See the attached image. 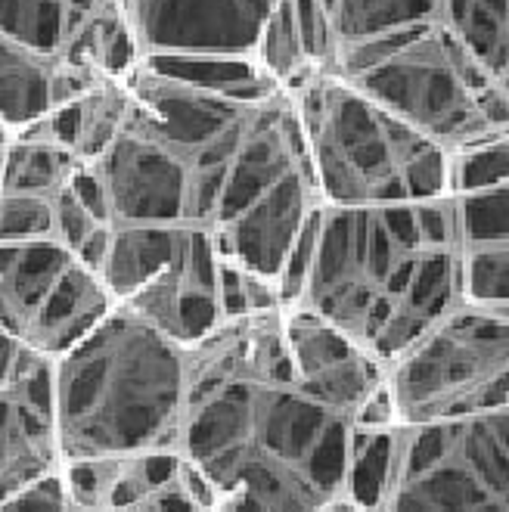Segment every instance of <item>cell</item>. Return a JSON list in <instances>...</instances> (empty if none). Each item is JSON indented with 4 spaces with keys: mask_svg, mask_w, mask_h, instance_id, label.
<instances>
[{
    "mask_svg": "<svg viewBox=\"0 0 509 512\" xmlns=\"http://www.w3.org/2000/svg\"><path fill=\"white\" fill-rule=\"evenodd\" d=\"M56 460L53 385L44 360L25 379L0 385V503L53 475Z\"/></svg>",
    "mask_w": 509,
    "mask_h": 512,
    "instance_id": "9c48e42d",
    "label": "cell"
},
{
    "mask_svg": "<svg viewBox=\"0 0 509 512\" xmlns=\"http://www.w3.org/2000/svg\"><path fill=\"white\" fill-rule=\"evenodd\" d=\"M333 16L339 50L432 25L441 0H323Z\"/></svg>",
    "mask_w": 509,
    "mask_h": 512,
    "instance_id": "5bb4252c",
    "label": "cell"
},
{
    "mask_svg": "<svg viewBox=\"0 0 509 512\" xmlns=\"http://www.w3.org/2000/svg\"><path fill=\"white\" fill-rule=\"evenodd\" d=\"M509 184V134L451 156V196Z\"/></svg>",
    "mask_w": 509,
    "mask_h": 512,
    "instance_id": "ffe728a7",
    "label": "cell"
},
{
    "mask_svg": "<svg viewBox=\"0 0 509 512\" xmlns=\"http://www.w3.org/2000/svg\"><path fill=\"white\" fill-rule=\"evenodd\" d=\"M100 224L103 221H97L72 196L69 184L53 196V239H56V243H63L69 252H75L84 243V239H87V233H91L94 227H100Z\"/></svg>",
    "mask_w": 509,
    "mask_h": 512,
    "instance_id": "7402d4cb",
    "label": "cell"
},
{
    "mask_svg": "<svg viewBox=\"0 0 509 512\" xmlns=\"http://www.w3.org/2000/svg\"><path fill=\"white\" fill-rule=\"evenodd\" d=\"M63 32V0H0V35L32 50L56 53Z\"/></svg>",
    "mask_w": 509,
    "mask_h": 512,
    "instance_id": "ac0fdd59",
    "label": "cell"
},
{
    "mask_svg": "<svg viewBox=\"0 0 509 512\" xmlns=\"http://www.w3.org/2000/svg\"><path fill=\"white\" fill-rule=\"evenodd\" d=\"M295 28H298V41L308 56V63L314 72H336V59H339V35L333 16H329L323 0H289Z\"/></svg>",
    "mask_w": 509,
    "mask_h": 512,
    "instance_id": "44dd1931",
    "label": "cell"
},
{
    "mask_svg": "<svg viewBox=\"0 0 509 512\" xmlns=\"http://www.w3.org/2000/svg\"><path fill=\"white\" fill-rule=\"evenodd\" d=\"M190 227L187 224H112L109 255L100 267V280L112 301L128 298L137 286L181 252Z\"/></svg>",
    "mask_w": 509,
    "mask_h": 512,
    "instance_id": "30bf717a",
    "label": "cell"
},
{
    "mask_svg": "<svg viewBox=\"0 0 509 512\" xmlns=\"http://www.w3.org/2000/svg\"><path fill=\"white\" fill-rule=\"evenodd\" d=\"M506 305L457 301L398 360V376L385 388L388 407L423 426L506 410Z\"/></svg>",
    "mask_w": 509,
    "mask_h": 512,
    "instance_id": "5b68a950",
    "label": "cell"
},
{
    "mask_svg": "<svg viewBox=\"0 0 509 512\" xmlns=\"http://www.w3.org/2000/svg\"><path fill=\"white\" fill-rule=\"evenodd\" d=\"M53 429L63 460L131 454L177 438L187 404V360L177 342L128 308L112 311L66 354L50 360Z\"/></svg>",
    "mask_w": 509,
    "mask_h": 512,
    "instance_id": "7a4b0ae2",
    "label": "cell"
},
{
    "mask_svg": "<svg viewBox=\"0 0 509 512\" xmlns=\"http://www.w3.org/2000/svg\"><path fill=\"white\" fill-rule=\"evenodd\" d=\"M320 205L376 208L451 196V156L339 72L286 90Z\"/></svg>",
    "mask_w": 509,
    "mask_h": 512,
    "instance_id": "3957f363",
    "label": "cell"
},
{
    "mask_svg": "<svg viewBox=\"0 0 509 512\" xmlns=\"http://www.w3.org/2000/svg\"><path fill=\"white\" fill-rule=\"evenodd\" d=\"M435 25L509 81V0H441Z\"/></svg>",
    "mask_w": 509,
    "mask_h": 512,
    "instance_id": "4fadbf2b",
    "label": "cell"
},
{
    "mask_svg": "<svg viewBox=\"0 0 509 512\" xmlns=\"http://www.w3.org/2000/svg\"><path fill=\"white\" fill-rule=\"evenodd\" d=\"M252 63L261 72V78L277 87V90H292L302 78L314 75L308 56L302 50V41H298V28H295V16L289 0H277L267 13L255 50H252Z\"/></svg>",
    "mask_w": 509,
    "mask_h": 512,
    "instance_id": "2e32d148",
    "label": "cell"
},
{
    "mask_svg": "<svg viewBox=\"0 0 509 512\" xmlns=\"http://www.w3.org/2000/svg\"><path fill=\"white\" fill-rule=\"evenodd\" d=\"M112 305L100 274L53 236L0 243V329L28 351L66 354Z\"/></svg>",
    "mask_w": 509,
    "mask_h": 512,
    "instance_id": "8992f818",
    "label": "cell"
},
{
    "mask_svg": "<svg viewBox=\"0 0 509 512\" xmlns=\"http://www.w3.org/2000/svg\"><path fill=\"white\" fill-rule=\"evenodd\" d=\"M4 143H7V131H4V128H0V146H4Z\"/></svg>",
    "mask_w": 509,
    "mask_h": 512,
    "instance_id": "d4e9b609",
    "label": "cell"
},
{
    "mask_svg": "<svg viewBox=\"0 0 509 512\" xmlns=\"http://www.w3.org/2000/svg\"><path fill=\"white\" fill-rule=\"evenodd\" d=\"M277 0H125L140 63L181 56L252 59Z\"/></svg>",
    "mask_w": 509,
    "mask_h": 512,
    "instance_id": "52a82bcc",
    "label": "cell"
},
{
    "mask_svg": "<svg viewBox=\"0 0 509 512\" xmlns=\"http://www.w3.org/2000/svg\"><path fill=\"white\" fill-rule=\"evenodd\" d=\"M463 301L451 196L413 205H320L298 305L392 360Z\"/></svg>",
    "mask_w": 509,
    "mask_h": 512,
    "instance_id": "6da1fadb",
    "label": "cell"
},
{
    "mask_svg": "<svg viewBox=\"0 0 509 512\" xmlns=\"http://www.w3.org/2000/svg\"><path fill=\"white\" fill-rule=\"evenodd\" d=\"M78 165L81 162L72 156V149L50 134L44 115L35 125L7 137L4 159H0V193L53 199L69 184Z\"/></svg>",
    "mask_w": 509,
    "mask_h": 512,
    "instance_id": "8fae6325",
    "label": "cell"
},
{
    "mask_svg": "<svg viewBox=\"0 0 509 512\" xmlns=\"http://www.w3.org/2000/svg\"><path fill=\"white\" fill-rule=\"evenodd\" d=\"M451 202L460 249L509 243V184L457 193L451 196Z\"/></svg>",
    "mask_w": 509,
    "mask_h": 512,
    "instance_id": "e0dca14e",
    "label": "cell"
},
{
    "mask_svg": "<svg viewBox=\"0 0 509 512\" xmlns=\"http://www.w3.org/2000/svg\"><path fill=\"white\" fill-rule=\"evenodd\" d=\"M336 72L447 156L509 134V81L435 22L339 50Z\"/></svg>",
    "mask_w": 509,
    "mask_h": 512,
    "instance_id": "277c9868",
    "label": "cell"
},
{
    "mask_svg": "<svg viewBox=\"0 0 509 512\" xmlns=\"http://www.w3.org/2000/svg\"><path fill=\"white\" fill-rule=\"evenodd\" d=\"M56 53H41L0 35V128L7 137L35 125L53 109Z\"/></svg>",
    "mask_w": 509,
    "mask_h": 512,
    "instance_id": "7c38bea8",
    "label": "cell"
},
{
    "mask_svg": "<svg viewBox=\"0 0 509 512\" xmlns=\"http://www.w3.org/2000/svg\"><path fill=\"white\" fill-rule=\"evenodd\" d=\"M131 87L125 78L100 81L91 94L75 103V134H72V156L84 165L97 162L115 137L125 131L131 115Z\"/></svg>",
    "mask_w": 509,
    "mask_h": 512,
    "instance_id": "9a60e30c",
    "label": "cell"
},
{
    "mask_svg": "<svg viewBox=\"0 0 509 512\" xmlns=\"http://www.w3.org/2000/svg\"><path fill=\"white\" fill-rule=\"evenodd\" d=\"M460 283L466 301L509 305V243L460 249Z\"/></svg>",
    "mask_w": 509,
    "mask_h": 512,
    "instance_id": "d6986e66",
    "label": "cell"
},
{
    "mask_svg": "<svg viewBox=\"0 0 509 512\" xmlns=\"http://www.w3.org/2000/svg\"><path fill=\"white\" fill-rule=\"evenodd\" d=\"M0 159H4V146H0Z\"/></svg>",
    "mask_w": 509,
    "mask_h": 512,
    "instance_id": "484cf974",
    "label": "cell"
},
{
    "mask_svg": "<svg viewBox=\"0 0 509 512\" xmlns=\"http://www.w3.org/2000/svg\"><path fill=\"white\" fill-rule=\"evenodd\" d=\"M0 512H69L63 475L59 472L44 475L41 481H35V485H28L25 491L0 503Z\"/></svg>",
    "mask_w": 509,
    "mask_h": 512,
    "instance_id": "603a6c76",
    "label": "cell"
},
{
    "mask_svg": "<svg viewBox=\"0 0 509 512\" xmlns=\"http://www.w3.org/2000/svg\"><path fill=\"white\" fill-rule=\"evenodd\" d=\"M221 252L208 230L190 227L181 252H177L156 277L137 286L128 298L115 305L128 308L156 333L171 342L193 345L208 329L224 320L218 292Z\"/></svg>",
    "mask_w": 509,
    "mask_h": 512,
    "instance_id": "ba28073f",
    "label": "cell"
},
{
    "mask_svg": "<svg viewBox=\"0 0 509 512\" xmlns=\"http://www.w3.org/2000/svg\"><path fill=\"white\" fill-rule=\"evenodd\" d=\"M47 357L28 351L25 345H19L16 339H10L4 329H0V385H13L19 379H25L35 367H41Z\"/></svg>",
    "mask_w": 509,
    "mask_h": 512,
    "instance_id": "cb8c5ba5",
    "label": "cell"
}]
</instances>
